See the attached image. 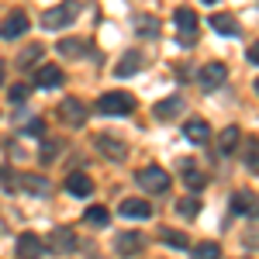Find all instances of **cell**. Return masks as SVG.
Segmentation results:
<instances>
[{"label":"cell","instance_id":"obj_1","mask_svg":"<svg viewBox=\"0 0 259 259\" xmlns=\"http://www.w3.org/2000/svg\"><path fill=\"white\" fill-rule=\"evenodd\" d=\"M76 14H80V4H76V0H62V4L49 7V11L41 14V28L59 31V28H66V24H73V21H76Z\"/></svg>","mask_w":259,"mask_h":259},{"label":"cell","instance_id":"obj_2","mask_svg":"<svg viewBox=\"0 0 259 259\" xmlns=\"http://www.w3.org/2000/svg\"><path fill=\"white\" fill-rule=\"evenodd\" d=\"M97 111H100V114H114V118H124V114H132V111H135V97H132V94H124V90L100 94Z\"/></svg>","mask_w":259,"mask_h":259},{"label":"cell","instance_id":"obj_3","mask_svg":"<svg viewBox=\"0 0 259 259\" xmlns=\"http://www.w3.org/2000/svg\"><path fill=\"white\" fill-rule=\"evenodd\" d=\"M135 183H139L142 190H149V194H162L169 187V173L162 166H145V169L135 173Z\"/></svg>","mask_w":259,"mask_h":259},{"label":"cell","instance_id":"obj_4","mask_svg":"<svg viewBox=\"0 0 259 259\" xmlns=\"http://www.w3.org/2000/svg\"><path fill=\"white\" fill-rule=\"evenodd\" d=\"M94 145H97V152H104L111 162H124L128 159V142H121L118 135H97Z\"/></svg>","mask_w":259,"mask_h":259},{"label":"cell","instance_id":"obj_5","mask_svg":"<svg viewBox=\"0 0 259 259\" xmlns=\"http://www.w3.org/2000/svg\"><path fill=\"white\" fill-rule=\"evenodd\" d=\"M59 118L66 121V124H73V128H80V124H87V118H90V111L83 107L76 97H66L59 104Z\"/></svg>","mask_w":259,"mask_h":259},{"label":"cell","instance_id":"obj_6","mask_svg":"<svg viewBox=\"0 0 259 259\" xmlns=\"http://www.w3.org/2000/svg\"><path fill=\"white\" fill-rule=\"evenodd\" d=\"M49 245H52V252H59V256H69V252L76 249V232H73V228H66V225H59V228H52V235H49Z\"/></svg>","mask_w":259,"mask_h":259},{"label":"cell","instance_id":"obj_7","mask_svg":"<svg viewBox=\"0 0 259 259\" xmlns=\"http://www.w3.org/2000/svg\"><path fill=\"white\" fill-rule=\"evenodd\" d=\"M28 14L24 11H11L7 18H4V24H0V38H21L24 31H28Z\"/></svg>","mask_w":259,"mask_h":259},{"label":"cell","instance_id":"obj_8","mask_svg":"<svg viewBox=\"0 0 259 259\" xmlns=\"http://www.w3.org/2000/svg\"><path fill=\"white\" fill-rule=\"evenodd\" d=\"M225 76H228V66H225V62H207V66L200 69L197 83L204 90H218L221 83H225Z\"/></svg>","mask_w":259,"mask_h":259},{"label":"cell","instance_id":"obj_9","mask_svg":"<svg viewBox=\"0 0 259 259\" xmlns=\"http://www.w3.org/2000/svg\"><path fill=\"white\" fill-rule=\"evenodd\" d=\"M14 190L35 194V197H45V194H49V180L38 177V173H18V180H14Z\"/></svg>","mask_w":259,"mask_h":259},{"label":"cell","instance_id":"obj_10","mask_svg":"<svg viewBox=\"0 0 259 259\" xmlns=\"http://www.w3.org/2000/svg\"><path fill=\"white\" fill-rule=\"evenodd\" d=\"M62 69L59 66H52V62H45V66H38L35 69V80H31V87H41V90H52V87H62Z\"/></svg>","mask_w":259,"mask_h":259},{"label":"cell","instance_id":"obj_11","mask_svg":"<svg viewBox=\"0 0 259 259\" xmlns=\"http://www.w3.org/2000/svg\"><path fill=\"white\" fill-rule=\"evenodd\" d=\"M121 218H132V221H145V218H152V207H149V200H142V197H128V200H121Z\"/></svg>","mask_w":259,"mask_h":259},{"label":"cell","instance_id":"obj_12","mask_svg":"<svg viewBox=\"0 0 259 259\" xmlns=\"http://www.w3.org/2000/svg\"><path fill=\"white\" fill-rule=\"evenodd\" d=\"M142 66H145V56H142L139 49H128V52H124V59H121L118 66H114V76H121V80H128L132 73H139Z\"/></svg>","mask_w":259,"mask_h":259},{"label":"cell","instance_id":"obj_13","mask_svg":"<svg viewBox=\"0 0 259 259\" xmlns=\"http://www.w3.org/2000/svg\"><path fill=\"white\" fill-rule=\"evenodd\" d=\"M45 252V245H41L38 235H31V232H24L18 239V259H41Z\"/></svg>","mask_w":259,"mask_h":259},{"label":"cell","instance_id":"obj_14","mask_svg":"<svg viewBox=\"0 0 259 259\" xmlns=\"http://www.w3.org/2000/svg\"><path fill=\"white\" fill-rule=\"evenodd\" d=\"M173 21H177V28L183 31V38H187V35L194 38V31H197V14H194V7H187V4L177 7V11H173Z\"/></svg>","mask_w":259,"mask_h":259},{"label":"cell","instance_id":"obj_15","mask_svg":"<svg viewBox=\"0 0 259 259\" xmlns=\"http://www.w3.org/2000/svg\"><path fill=\"white\" fill-rule=\"evenodd\" d=\"M66 190H69L73 197H90V194H94V180L87 177V173H69V177H66Z\"/></svg>","mask_w":259,"mask_h":259},{"label":"cell","instance_id":"obj_16","mask_svg":"<svg viewBox=\"0 0 259 259\" xmlns=\"http://www.w3.org/2000/svg\"><path fill=\"white\" fill-rule=\"evenodd\" d=\"M159 31H162L159 18H152V14H139V18H135V35H139V38H156Z\"/></svg>","mask_w":259,"mask_h":259},{"label":"cell","instance_id":"obj_17","mask_svg":"<svg viewBox=\"0 0 259 259\" xmlns=\"http://www.w3.org/2000/svg\"><path fill=\"white\" fill-rule=\"evenodd\" d=\"M183 135L194 142V145H200V142H207L211 128H207V121H204V118H190L187 124H183Z\"/></svg>","mask_w":259,"mask_h":259},{"label":"cell","instance_id":"obj_18","mask_svg":"<svg viewBox=\"0 0 259 259\" xmlns=\"http://www.w3.org/2000/svg\"><path fill=\"white\" fill-rule=\"evenodd\" d=\"M232 214L252 218V214H256V194H235V197H232Z\"/></svg>","mask_w":259,"mask_h":259},{"label":"cell","instance_id":"obj_19","mask_svg":"<svg viewBox=\"0 0 259 259\" xmlns=\"http://www.w3.org/2000/svg\"><path fill=\"white\" fill-rule=\"evenodd\" d=\"M239 142H242V128H235V124L225 128L221 139H218V152H221V156H232V152L239 149Z\"/></svg>","mask_w":259,"mask_h":259},{"label":"cell","instance_id":"obj_20","mask_svg":"<svg viewBox=\"0 0 259 259\" xmlns=\"http://www.w3.org/2000/svg\"><path fill=\"white\" fill-rule=\"evenodd\" d=\"M142 242H145V239H142L139 232H121V235H118V252H121V256H135V252L142 249Z\"/></svg>","mask_w":259,"mask_h":259},{"label":"cell","instance_id":"obj_21","mask_svg":"<svg viewBox=\"0 0 259 259\" xmlns=\"http://www.w3.org/2000/svg\"><path fill=\"white\" fill-rule=\"evenodd\" d=\"M211 28H214L218 35H228V38H235V35H239V24H235L232 14H214V18H211Z\"/></svg>","mask_w":259,"mask_h":259},{"label":"cell","instance_id":"obj_22","mask_svg":"<svg viewBox=\"0 0 259 259\" xmlns=\"http://www.w3.org/2000/svg\"><path fill=\"white\" fill-rule=\"evenodd\" d=\"M180 107H183V100H180V97H166V100H159V104H156V118H159V121L177 118Z\"/></svg>","mask_w":259,"mask_h":259},{"label":"cell","instance_id":"obj_23","mask_svg":"<svg viewBox=\"0 0 259 259\" xmlns=\"http://www.w3.org/2000/svg\"><path fill=\"white\" fill-rule=\"evenodd\" d=\"M159 242L173 245V249H190V239L183 232H177V228H159Z\"/></svg>","mask_w":259,"mask_h":259},{"label":"cell","instance_id":"obj_24","mask_svg":"<svg viewBox=\"0 0 259 259\" xmlns=\"http://www.w3.org/2000/svg\"><path fill=\"white\" fill-rule=\"evenodd\" d=\"M41 52H45V45H28V49L18 56V66H21V69H31V66L41 59Z\"/></svg>","mask_w":259,"mask_h":259},{"label":"cell","instance_id":"obj_25","mask_svg":"<svg viewBox=\"0 0 259 259\" xmlns=\"http://www.w3.org/2000/svg\"><path fill=\"white\" fill-rule=\"evenodd\" d=\"M218 256H221L218 242H200V245L190 249V259H218Z\"/></svg>","mask_w":259,"mask_h":259},{"label":"cell","instance_id":"obj_26","mask_svg":"<svg viewBox=\"0 0 259 259\" xmlns=\"http://www.w3.org/2000/svg\"><path fill=\"white\" fill-rule=\"evenodd\" d=\"M177 211L183 214V218H197V214H200V200L197 197H180L177 200Z\"/></svg>","mask_w":259,"mask_h":259},{"label":"cell","instance_id":"obj_27","mask_svg":"<svg viewBox=\"0 0 259 259\" xmlns=\"http://www.w3.org/2000/svg\"><path fill=\"white\" fill-rule=\"evenodd\" d=\"M259 139L256 135H249V145H245V166H249V173H256L259 169Z\"/></svg>","mask_w":259,"mask_h":259},{"label":"cell","instance_id":"obj_28","mask_svg":"<svg viewBox=\"0 0 259 259\" xmlns=\"http://www.w3.org/2000/svg\"><path fill=\"white\" fill-rule=\"evenodd\" d=\"M183 180H187V187H190V190H200V187L207 183V180H204V173H197V169H194V162H190V166L183 162Z\"/></svg>","mask_w":259,"mask_h":259},{"label":"cell","instance_id":"obj_29","mask_svg":"<svg viewBox=\"0 0 259 259\" xmlns=\"http://www.w3.org/2000/svg\"><path fill=\"white\" fill-rule=\"evenodd\" d=\"M56 49H59L62 56H69V59H73V56H83V41L80 38H62Z\"/></svg>","mask_w":259,"mask_h":259},{"label":"cell","instance_id":"obj_30","mask_svg":"<svg viewBox=\"0 0 259 259\" xmlns=\"http://www.w3.org/2000/svg\"><path fill=\"white\" fill-rule=\"evenodd\" d=\"M107 218H111V214H107V207H100V204H94V207H90V211H87V221H90V225H107Z\"/></svg>","mask_w":259,"mask_h":259},{"label":"cell","instance_id":"obj_31","mask_svg":"<svg viewBox=\"0 0 259 259\" xmlns=\"http://www.w3.org/2000/svg\"><path fill=\"white\" fill-rule=\"evenodd\" d=\"M41 132H45V121L41 118H31L24 124V135H28V139H41Z\"/></svg>","mask_w":259,"mask_h":259},{"label":"cell","instance_id":"obj_32","mask_svg":"<svg viewBox=\"0 0 259 259\" xmlns=\"http://www.w3.org/2000/svg\"><path fill=\"white\" fill-rule=\"evenodd\" d=\"M28 94H31V87H28V83H18V87H11V100H14V104L28 100Z\"/></svg>","mask_w":259,"mask_h":259},{"label":"cell","instance_id":"obj_33","mask_svg":"<svg viewBox=\"0 0 259 259\" xmlns=\"http://www.w3.org/2000/svg\"><path fill=\"white\" fill-rule=\"evenodd\" d=\"M56 152H59V142H45V145H41V162H52Z\"/></svg>","mask_w":259,"mask_h":259},{"label":"cell","instance_id":"obj_34","mask_svg":"<svg viewBox=\"0 0 259 259\" xmlns=\"http://www.w3.org/2000/svg\"><path fill=\"white\" fill-rule=\"evenodd\" d=\"M0 83H4V62H0Z\"/></svg>","mask_w":259,"mask_h":259},{"label":"cell","instance_id":"obj_35","mask_svg":"<svg viewBox=\"0 0 259 259\" xmlns=\"http://www.w3.org/2000/svg\"><path fill=\"white\" fill-rule=\"evenodd\" d=\"M204 4H214V0H204Z\"/></svg>","mask_w":259,"mask_h":259},{"label":"cell","instance_id":"obj_36","mask_svg":"<svg viewBox=\"0 0 259 259\" xmlns=\"http://www.w3.org/2000/svg\"><path fill=\"white\" fill-rule=\"evenodd\" d=\"M90 259H100V256H90Z\"/></svg>","mask_w":259,"mask_h":259}]
</instances>
